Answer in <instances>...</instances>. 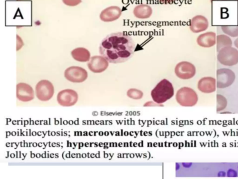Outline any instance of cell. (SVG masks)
<instances>
[{"mask_svg": "<svg viewBox=\"0 0 238 179\" xmlns=\"http://www.w3.org/2000/svg\"><path fill=\"white\" fill-rule=\"evenodd\" d=\"M135 45L132 37L124 32L113 33L102 40L99 52L109 62L123 63L132 57Z\"/></svg>", "mask_w": 238, "mask_h": 179, "instance_id": "1", "label": "cell"}, {"mask_svg": "<svg viewBox=\"0 0 238 179\" xmlns=\"http://www.w3.org/2000/svg\"><path fill=\"white\" fill-rule=\"evenodd\" d=\"M151 95L155 102L159 104L164 103L174 95L173 85L169 81L163 79L152 91Z\"/></svg>", "mask_w": 238, "mask_h": 179, "instance_id": "2", "label": "cell"}, {"mask_svg": "<svg viewBox=\"0 0 238 179\" xmlns=\"http://www.w3.org/2000/svg\"><path fill=\"white\" fill-rule=\"evenodd\" d=\"M176 99L180 106L192 107L197 103L198 96L196 91L191 88L184 87L177 91Z\"/></svg>", "mask_w": 238, "mask_h": 179, "instance_id": "3", "label": "cell"}, {"mask_svg": "<svg viewBox=\"0 0 238 179\" xmlns=\"http://www.w3.org/2000/svg\"><path fill=\"white\" fill-rule=\"evenodd\" d=\"M217 60L224 66H235L238 64V49L232 46L221 49L218 51Z\"/></svg>", "mask_w": 238, "mask_h": 179, "instance_id": "4", "label": "cell"}, {"mask_svg": "<svg viewBox=\"0 0 238 179\" xmlns=\"http://www.w3.org/2000/svg\"><path fill=\"white\" fill-rule=\"evenodd\" d=\"M235 72L228 68H221L216 72V85L218 89H225L232 85L235 80Z\"/></svg>", "mask_w": 238, "mask_h": 179, "instance_id": "5", "label": "cell"}, {"mask_svg": "<svg viewBox=\"0 0 238 179\" xmlns=\"http://www.w3.org/2000/svg\"><path fill=\"white\" fill-rule=\"evenodd\" d=\"M36 96L42 101H48L54 94V88L52 83L47 80L40 81L35 87Z\"/></svg>", "mask_w": 238, "mask_h": 179, "instance_id": "6", "label": "cell"}, {"mask_svg": "<svg viewBox=\"0 0 238 179\" xmlns=\"http://www.w3.org/2000/svg\"><path fill=\"white\" fill-rule=\"evenodd\" d=\"M175 73L179 78L182 80H189L196 74V68L194 65L188 61H182L176 65Z\"/></svg>", "mask_w": 238, "mask_h": 179, "instance_id": "7", "label": "cell"}, {"mask_svg": "<svg viewBox=\"0 0 238 179\" xmlns=\"http://www.w3.org/2000/svg\"><path fill=\"white\" fill-rule=\"evenodd\" d=\"M88 72L81 67L71 66L67 69L64 76L67 80L73 83H82L87 80Z\"/></svg>", "mask_w": 238, "mask_h": 179, "instance_id": "8", "label": "cell"}, {"mask_svg": "<svg viewBox=\"0 0 238 179\" xmlns=\"http://www.w3.org/2000/svg\"><path fill=\"white\" fill-rule=\"evenodd\" d=\"M57 99L59 105L65 107H69L76 103L78 99V95L75 91L71 89H66L59 92Z\"/></svg>", "mask_w": 238, "mask_h": 179, "instance_id": "9", "label": "cell"}, {"mask_svg": "<svg viewBox=\"0 0 238 179\" xmlns=\"http://www.w3.org/2000/svg\"><path fill=\"white\" fill-rule=\"evenodd\" d=\"M109 65L108 61L103 56H95L90 58L88 63L89 70L94 73H101L107 68Z\"/></svg>", "mask_w": 238, "mask_h": 179, "instance_id": "10", "label": "cell"}, {"mask_svg": "<svg viewBox=\"0 0 238 179\" xmlns=\"http://www.w3.org/2000/svg\"><path fill=\"white\" fill-rule=\"evenodd\" d=\"M209 27L208 19L202 15H197L192 17L189 22V28L192 32L199 33L205 32Z\"/></svg>", "mask_w": 238, "mask_h": 179, "instance_id": "11", "label": "cell"}, {"mask_svg": "<svg viewBox=\"0 0 238 179\" xmlns=\"http://www.w3.org/2000/svg\"><path fill=\"white\" fill-rule=\"evenodd\" d=\"M16 97L23 102H29L34 99V91L32 87L26 83H20L16 86Z\"/></svg>", "mask_w": 238, "mask_h": 179, "instance_id": "12", "label": "cell"}, {"mask_svg": "<svg viewBox=\"0 0 238 179\" xmlns=\"http://www.w3.org/2000/svg\"><path fill=\"white\" fill-rule=\"evenodd\" d=\"M197 87L199 90L205 94H210L216 90V80L212 77H205L198 81Z\"/></svg>", "mask_w": 238, "mask_h": 179, "instance_id": "13", "label": "cell"}, {"mask_svg": "<svg viewBox=\"0 0 238 179\" xmlns=\"http://www.w3.org/2000/svg\"><path fill=\"white\" fill-rule=\"evenodd\" d=\"M122 11L120 8L116 6H112L107 8L101 11L100 18L104 22H113L118 19L122 16Z\"/></svg>", "mask_w": 238, "mask_h": 179, "instance_id": "14", "label": "cell"}, {"mask_svg": "<svg viewBox=\"0 0 238 179\" xmlns=\"http://www.w3.org/2000/svg\"><path fill=\"white\" fill-rule=\"evenodd\" d=\"M216 35L214 32L204 33L198 36L197 43L203 48H209L214 46L216 43Z\"/></svg>", "mask_w": 238, "mask_h": 179, "instance_id": "15", "label": "cell"}, {"mask_svg": "<svg viewBox=\"0 0 238 179\" xmlns=\"http://www.w3.org/2000/svg\"><path fill=\"white\" fill-rule=\"evenodd\" d=\"M153 13L152 8L147 4H141L134 8L133 13L134 16L138 19H146L150 17Z\"/></svg>", "mask_w": 238, "mask_h": 179, "instance_id": "16", "label": "cell"}, {"mask_svg": "<svg viewBox=\"0 0 238 179\" xmlns=\"http://www.w3.org/2000/svg\"><path fill=\"white\" fill-rule=\"evenodd\" d=\"M71 55L73 59L77 61L85 62L90 60V52L88 49L82 47H80L73 49L71 51Z\"/></svg>", "mask_w": 238, "mask_h": 179, "instance_id": "17", "label": "cell"}, {"mask_svg": "<svg viewBox=\"0 0 238 179\" xmlns=\"http://www.w3.org/2000/svg\"><path fill=\"white\" fill-rule=\"evenodd\" d=\"M217 51H219L225 47L232 46L233 41L229 36L226 34H221L216 36Z\"/></svg>", "mask_w": 238, "mask_h": 179, "instance_id": "18", "label": "cell"}, {"mask_svg": "<svg viewBox=\"0 0 238 179\" xmlns=\"http://www.w3.org/2000/svg\"><path fill=\"white\" fill-rule=\"evenodd\" d=\"M222 32L226 35L232 37H238V19L236 25H223L221 27Z\"/></svg>", "mask_w": 238, "mask_h": 179, "instance_id": "19", "label": "cell"}, {"mask_svg": "<svg viewBox=\"0 0 238 179\" xmlns=\"http://www.w3.org/2000/svg\"><path fill=\"white\" fill-rule=\"evenodd\" d=\"M216 103L217 112H221L227 107V99L221 94H217L216 95Z\"/></svg>", "mask_w": 238, "mask_h": 179, "instance_id": "20", "label": "cell"}, {"mask_svg": "<svg viewBox=\"0 0 238 179\" xmlns=\"http://www.w3.org/2000/svg\"><path fill=\"white\" fill-rule=\"evenodd\" d=\"M129 97L134 99H139L143 97V93L141 91L136 89H130L127 91Z\"/></svg>", "mask_w": 238, "mask_h": 179, "instance_id": "21", "label": "cell"}, {"mask_svg": "<svg viewBox=\"0 0 238 179\" xmlns=\"http://www.w3.org/2000/svg\"><path fill=\"white\" fill-rule=\"evenodd\" d=\"M65 4L70 6H75L78 5L82 2V0H63Z\"/></svg>", "mask_w": 238, "mask_h": 179, "instance_id": "22", "label": "cell"}, {"mask_svg": "<svg viewBox=\"0 0 238 179\" xmlns=\"http://www.w3.org/2000/svg\"><path fill=\"white\" fill-rule=\"evenodd\" d=\"M160 3L161 4H172L173 3L174 0H159Z\"/></svg>", "mask_w": 238, "mask_h": 179, "instance_id": "23", "label": "cell"}, {"mask_svg": "<svg viewBox=\"0 0 238 179\" xmlns=\"http://www.w3.org/2000/svg\"><path fill=\"white\" fill-rule=\"evenodd\" d=\"M234 45L236 48L238 49V37H237V38L235 40L234 42Z\"/></svg>", "mask_w": 238, "mask_h": 179, "instance_id": "24", "label": "cell"}, {"mask_svg": "<svg viewBox=\"0 0 238 179\" xmlns=\"http://www.w3.org/2000/svg\"><path fill=\"white\" fill-rule=\"evenodd\" d=\"M223 1H237L238 3V0H223Z\"/></svg>", "mask_w": 238, "mask_h": 179, "instance_id": "25", "label": "cell"}]
</instances>
